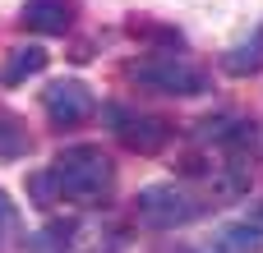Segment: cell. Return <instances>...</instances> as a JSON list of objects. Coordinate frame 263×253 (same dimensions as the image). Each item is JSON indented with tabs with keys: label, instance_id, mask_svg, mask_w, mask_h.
Masks as SVG:
<instances>
[{
	"label": "cell",
	"instance_id": "cell-12",
	"mask_svg": "<svg viewBox=\"0 0 263 253\" xmlns=\"http://www.w3.org/2000/svg\"><path fill=\"white\" fill-rule=\"evenodd\" d=\"M14 230H18V212H14V203H9V194L0 189V253L9 249V240H14Z\"/></svg>",
	"mask_w": 263,
	"mask_h": 253
},
{
	"label": "cell",
	"instance_id": "cell-9",
	"mask_svg": "<svg viewBox=\"0 0 263 253\" xmlns=\"http://www.w3.org/2000/svg\"><path fill=\"white\" fill-rule=\"evenodd\" d=\"M28 147H32V138H28L23 120H18L14 111H5V106H0V161H14V157H23Z\"/></svg>",
	"mask_w": 263,
	"mask_h": 253
},
{
	"label": "cell",
	"instance_id": "cell-8",
	"mask_svg": "<svg viewBox=\"0 0 263 253\" xmlns=\"http://www.w3.org/2000/svg\"><path fill=\"white\" fill-rule=\"evenodd\" d=\"M259 69H263V28H254L250 41H240V46H231V51L222 55V74L250 78V74H259Z\"/></svg>",
	"mask_w": 263,
	"mask_h": 253
},
{
	"label": "cell",
	"instance_id": "cell-3",
	"mask_svg": "<svg viewBox=\"0 0 263 253\" xmlns=\"http://www.w3.org/2000/svg\"><path fill=\"white\" fill-rule=\"evenodd\" d=\"M134 212H139V221H143V226L176 230V226H190L203 207H199V198H190L180 184H148V189H139Z\"/></svg>",
	"mask_w": 263,
	"mask_h": 253
},
{
	"label": "cell",
	"instance_id": "cell-5",
	"mask_svg": "<svg viewBox=\"0 0 263 253\" xmlns=\"http://www.w3.org/2000/svg\"><path fill=\"white\" fill-rule=\"evenodd\" d=\"M42 106H46V120L55 124V129H74V124H83L88 115H92V92H88V83H79V78H60V83H51L46 92H42Z\"/></svg>",
	"mask_w": 263,
	"mask_h": 253
},
{
	"label": "cell",
	"instance_id": "cell-6",
	"mask_svg": "<svg viewBox=\"0 0 263 253\" xmlns=\"http://www.w3.org/2000/svg\"><path fill=\"white\" fill-rule=\"evenodd\" d=\"M23 28L42 32V37H65L69 23H74V5L69 0H28L23 14H18Z\"/></svg>",
	"mask_w": 263,
	"mask_h": 253
},
{
	"label": "cell",
	"instance_id": "cell-4",
	"mask_svg": "<svg viewBox=\"0 0 263 253\" xmlns=\"http://www.w3.org/2000/svg\"><path fill=\"white\" fill-rule=\"evenodd\" d=\"M106 120L116 124V138H120L129 152H139V157L162 152L166 138H171V124H166L162 115H139V111H125V106H106Z\"/></svg>",
	"mask_w": 263,
	"mask_h": 253
},
{
	"label": "cell",
	"instance_id": "cell-7",
	"mask_svg": "<svg viewBox=\"0 0 263 253\" xmlns=\"http://www.w3.org/2000/svg\"><path fill=\"white\" fill-rule=\"evenodd\" d=\"M46 51L42 46H14L9 55H5V69H0V83L5 88H18V83H28V78H37L42 69H46Z\"/></svg>",
	"mask_w": 263,
	"mask_h": 253
},
{
	"label": "cell",
	"instance_id": "cell-11",
	"mask_svg": "<svg viewBox=\"0 0 263 253\" xmlns=\"http://www.w3.org/2000/svg\"><path fill=\"white\" fill-rule=\"evenodd\" d=\"M227 244L236 253H259L263 249V230L259 226H227Z\"/></svg>",
	"mask_w": 263,
	"mask_h": 253
},
{
	"label": "cell",
	"instance_id": "cell-10",
	"mask_svg": "<svg viewBox=\"0 0 263 253\" xmlns=\"http://www.w3.org/2000/svg\"><path fill=\"white\" fill-rule=\"evenodd\" d=\"M69 235H74V226H69V221H51L42 235H32V240H37L32 253H60L65 244H69Z\"/></svg>",
	"mask_w": 263,
	"mask_h": 253
},
{
	"label": "cell",
	"instance_id": "cell-1",
	"mask_svg": "<svg viewBox=\"0 0 263 253\" xmlns=\"http://www.w3.org/2000/svg\"><path fill=\"white\" fill-rule=\"evenodd\" d=\"M51 175H55V194L69 198V203H83V207L102 203V198L111 194V184H116V166H111V157H106L97 143H74V147H65V152L51 161Z\"/></svg>",
	"mask_w": 263,
	"mask_h": 253
},
{
	"label": "cell",
	"instance_id": "cell-2",
	"mask_svg": "<svg viewBox=\"0 0 263 253\" xmlns=\"http://www.w3.org/2000/svg\"><path fill=\"white\" fill-rule=\"evenodd\" d=\"M129 78L148 92H162V97H199L208 92V74L185 65L180 55H148L129 69Z\"/></svg>",
	"mask_w": 263,
	"mask_h": 253
}]
</instances>
